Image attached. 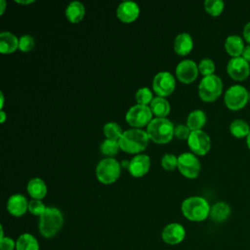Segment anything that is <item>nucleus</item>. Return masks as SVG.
Wrapping results in <instances>:
<instances>
[{
    "label": "nucleus",
    "mask_w": 250,
    "mask_h": 250,
    "mask_svg": "<svg viewBox=\"0 0 250 250\" xmlns=\"http://www.w3.org/2000/svg\"><path fill=\"white\" fill-rule=\"evenodd\" d=\"M244 47V41L238 35H229L225 41V49L227 53L232 58L241 57Z\"/></svg>",
    "instance_id": "19"
},
{
    "label": "nucleus",
    "mask_w": 250,
    "mask_h": 250,
    "mask_svg": "<svg viewBox=\"0 0 250 250\" xmlns=\"http://www.w3.org/2000/svg\"><path fill=\"white\" fill-rule=\"evenodd\" d=\"M198 72V65L192 60H183L176 66L177 78L184 83L194 81Z\"/></svg>",
    "instance_id": "13"
},
{
    "label": "nucleus",
    "mask_w": 250,
    "mask_h": 250,
    "mask_svg": "<svg viewBox=\"0 0 250 250\" xmlns=\"http://www.w3.org/2000/svg\"><path fill=\"white\" fill-rule=\"evenodd\" d=\"M6 8V1L5 0H0V15H3L4 11Z\"/></svg>",
    "instance_id": "40"
},
{
    "label": "nucleus",
    "mask_w": 250,
    "mask_h": 250,
    "mask_svg": "<svg viewBox=\"0 0 250 250\" xmlns=\"http://www.w3.org/2000/svg\"><path fill=\"white\" fill-rule=\"evenodd\" d=\"M184 216L192 222L204 221L210 215V205L201 196H189L186 198L181 206Z\"/></svg>",
    "instance_id": "2"
},
{
    "label": "nucleus",
    "mask_w": 250,
    "mask_h": 250,
    "mask_svg": "<svg viewBox=\"0 0 250 250\" xmlns=\"http://www.w3.org/2000/svg\"><path fill=\"white\" fill-rule=\"evenodd\" d=\"M246 144H247V146H248V148H249V150H250V133H249V135L246 137Z\"/></svg>",
    "instance_id": "45"
},
{
    "label": "nucleus",
    "mask_w": 250,
    "mask_h": 250,
    "mask_svg": "<svg viewBox=\"0 0 250 250\" xmlns=\"http://www.w3.org/2000/svg\"><path fill=\"white\" fill-rule=\"evenodd\" d=\"M243 38L250 45V21L247 22L243 27Z\"/></svg>",
    "instance_id": "38"
},
{
    "label": "nucleus",
    "mask_w": 250,
    "mask_h": 250,
    "mask_svg": "<svg viewBox=\"0 0 250 250\" xmlns=\"http://www.w3.org/2000/svg\"><path fill=\"white\" fill-rule=\"evenodd\" d=\"M46 208L47 207L40 199H31L28 202V211L35 216L40 217L45 212Z\"/></svg>",
    "instance_id": "35"
},
{
    "label": "nucleus",
    "mask_w": 250,
    "mask_h": 250,
    "mask_svg": "<svg viewBox=\"0 0 250 250\" xmlns=\"http://www.w3.org/2000/svg\"><path fill=\"white\" fill-rule=\"evenodd\" d=\"M229 131L235 138H244L249 135L250 127L245 120L234 119L229 125Z\"/></svg>",
    "instance_id": "27"
},
{
    "label": "nucleus",
    "mask_w": 250,
    "mask_h": 250,
    "mask_svg": "<svg viewBox=\"0 0 250 250\" xmlns=\"http://www.w3.org/2000/svg\"><path fill=\"white\" fill-rule=\"evenodd\" d=\"M19 48V38L10 31L0 33V51L3 54H10Z\"/></svg>",
    "instance_id": "20"
},
{
    "label": "nucleus",
    "mask_w": 250,
    "mask_h": 250,
    "mask_svg": "<svg viewBox=\"0 0 250 250\" xmlns=\"http://www.w3.org/2000/svg\"><path fill=\"white\" fill-rule=\"evenodd\" d=\"M16 243L11 237H3L0 239V250H14Z\"/></svg>",
    "instance_id": "37"
},
{
    "label": "nucleus",
    "mask_w": 250,
    "mask_h": 250,
    "mask_svg": "<svg viewBox=\"0 0 250 250\" xmlns=\"http://www.w3.org/2000/svg\"><path fill=\"white\" fill-rule=\"evenodd\" d=\"M186 236L185 228L178 223H171L164 227L161 232V237L167 244L175 245L184 240Z\"/></svg>",
    "instance_id": "14"
},
{
    "label": "nucleus",
    "mask_w": 250,
    "mask_h": 250,
    "mask_svg": "<svg viewBox=\"0 0 250 250\" xmlns=\"http://www.w3.org/2000/svg\"><path fill=\"white\" fill-rule=\"evenodd\" d=\"M161 166L165 170H174L178 167V157L172 153H165L161 157Z\"/></svg>",
    "instance_id": "34"
},
{
    "label": "nucleus",
    "mask_w": 250,
    "mask_h": 250,
    "mask_svg": "<svg viewBox=\"0 0 250 250\" xmlns=\"http://www.w3.org/2000/svg\"><path fill=\"white\" fill-rule=\"evenodd\" d=\"M227 71L233 80L243 81L250 74V64L242 57L231 58L227 64Z\"/></svg>",
    "instance_id": "12"
},
{
    "label": "nucleus",
    "mask_w": 250,
    "mask_h": 250,
    "mask_svg": "<svg viewBox=\"0 0 250 250\" xmlns=\"http://www.w3.org/2000/svg\"><path fill=\"white\" fill-rule=\"evenodd\" d=\"M34 46H35V40L33 36L29 34H24L19 38V49L21 51L28 52L32 50Z\"/></svg>",
    "instance_id": "33"
},
{
    "label": "nucleus",
    "mask_w": 250,
    "mask_h": 250,
    "mask_svg": "<svg viewBox=\"0 0 250 250\" xmlns=\"http://www.w3.org/2000/svg\"><path fill=\"white\" fill-rule=\"evenodd\" d=\"M241 57H242L244 60H246L248 62H250V45H247V46L244 47V50H243V52H242Z\"/></svg>",
    "instance_id": "39"
},
{
    "label": "nucleus",
    "mask_w": 250,
    "mask_h": 250,
    "mask_svg": "<svg viewBox=\"0 0 250 250\" xmlns=\"http://www.w3.org/2000/svg\"><path fill=\"white\" fill-rule=\"evenodd\" d=\"M121 172L119 162L113 157H106L99 161L96 167V175L100 182L111 184L115 182Z\"/></svg>",
    "instance_id": "6"
},
{
    "label": "nucleus",
    "mask_w": 250,
    "mask_h": 250,
    "mask_svg": "<svg viewBox=\"0 0 250 250\" xmlns=\"http://www.w3.org/2000/svg\"><path fill=\"white\" fill-rule=\"evenodd\" d=\"M17 3H20V4H30V3H33L34 0H27V1H21V0H16Z\"/></svg>",
    "instance_id": "42"
},
{
    "label": "nucleus",
    "mask_w": 250,
    "mask_h": 250,
    "mask_svg": "<svg viewBox=\"0 0 250 250\" xmlns=\"http://www.w3.org/2000/svg\"><path fill=\"white\" fill-rule=\"evenodd\" d=\"M193 47V41L190 34L187 32L179 33L174 40V50L178 55H188Z\"/></svg>",
    "instance_id": "18"
},
{
    "label": "nucleus",
    "mask_w": 250,
    "mask_h": 250,
    "mask_svg": "<svg viewBox=\"0 0 250 250\" xmlns=\"http://www.w3.org/2000/svg\"><path fill=\"white\" fill-rule=\"evenodd\" d=\"M230 207L228 203L224 202V201H219L216 202L210 209V217L213 221L218 222V223H222L224 221H226L229 215H230Z\"/></svg>",
    "instance_id": "23"
},
{
    "label": "nucleus",
    "mask_w": 250,
    "mask_h": 250,
    "mask_svg": "<svg viewBox=\"0 0 250 250\" xmlns=\"http://www.w3.org/2000/svg\"><path fill=\"white\" fill-rule=\"evenodd\" d=\"M152 100V92L147 87H142L136 92V101L139 104L148 105V104H150Z\"/></svg>",
    "instance_id": "31"
},
{
    "label": "nucleus",
    "mask_w": 250,
    "mask_h": 250,
    "mask_svg": "<svg viewBox=\"0 0 250 250\" xmlns=\"http://www.w3.org/2000/svg\"><path fill=\"white\" fill-rule=\"evenodd\" d=\"M129 164H130V161H128V160H123L122 161V166L127 168V169L129 168Z\"/></svg>",
    "instance_id": "44"
},
{
    "label": "nucleus",
    "mask_w": 250,
    "mask_h": 250,
    "mask_svg": "<svg viewBox=\"0 0 250 250\" xmlns=\"http://www.w3.org/2000/svg\"><path fill=\"white\" fill-rule=\"evenodd\" d=\"M250 93L241 85H232L225 93L224 101L228 108L230 110H238L243 108L249 102Z\"/></svg>",
    "instance_id": "7"
},
{
    "label": "nucleus",
    "mask_w": 250,
    "mask_h": 250,
    "mask_svg": "<svg viewBox=\"0 0 250 250\" xmlns=\"http://www.w3.org/2000/svg\"><path fill=\"white\" fill-rule=\"evenodd\" d=\"M223 91V81L216 75L204 76L198 85V94L204 102H214L217 100Z\"/></svg>",
    "instance_id": "5"
},
{
    "label": "nucleus",
    "mask_w": 250,
    "mask_h": 250,
    "mask_svg": "<svg viewBox=\"0 0 250 250\" xmlns=\"http://www.w3.org/2000/svg\"><path fill=\"white\" fill-rule=\"evenodd\" d=\"M176 81L172 73L169 71H159L152 80V88L159 97H167L175 89Z\"/></svg>",
    "instance_id": "10"
},
{
    "label": "nucleus",
    "mask_w": 250,
    "mask_h": 250,
    "mask_svg": "<svg viewBox=\"0 0 250 250\" xmlns=\"http://www.w3.org/2000/svg\"><path fill=\"white\" fill-rule=\"evenodd\" d=\"M16 250H39V243L32 234L22 233L16 241Z\"/></svg>",
    "instance_id": "26"
},
{
    "label": "nucleus",
    "mask_w": 250,
    "mask_h": 250,
    "mask_svg": "<svg viewBox=\"0 0 250 250\" xmlns=\"http://www.w3.org/2000/svg\"><path fill=\"white\" fill-rule=\"evenodd\" d=\"M178 168L187 178H196L200 172V162L192 152H183L178 156Z\"/></svg>",
    "instance_id": "9"
},
{
    "label": "nucleus",
    "mask_w": 250,
    "mask_h": 250,
    "mask_svg": "<svg viewBox=\"0 0 250 250\" xmlns=\"http://www.w3.org/2000/svg\"><path fill=\"white\" fill-rule=\"evenodd\" d=\"M190 132V129L188 127V125L185 124H179L174 129V135L181 140H188Z\"/></svg>",
    "instance_id": "36"
},
{
    "label": "nucleus",
    "mask_w": 250,
    "mask_h": 250,
    "mask_svg": "<svg viewBox=\"0 0 250 250\" xmlns=\"http://www.w3.org/2000/svg\"><path fill=\"white\" fill-rule=\"evenodd\" d=\"M7 209L11 215L21 217L25 214L26 210H28V202L22 194L16 193L9 197L7 201Z\"/></svg>",
    "instance_id": "17"
},
{
    "label": "nucleus",
    "mask_w": 250,
    "mask_h": 250,
    "mask_svg": "<svg viewBox=\"0 0 250 250\" xmlns=\"http://www.w3.org/2000/svg\"><path fill=\"white\" fill-rule=\"evenodd\" d=\"M174 125L165 117L153 118L146 127L148 138L156 144H166L174 136Z\"/></svg>",
    "instance_id": "4"
},
{
    "label": "nucleus",
    "mask_w": 250,
    "mask_h": 250,
    "mask_svg": "<svg viewBox=\"0 0 250 250\" xmlns=\"http://www.w3.org/2000/svg\"><path fill=\"white\" fill-rule=\"evenodd\" d=\"M100 148H101L102 153H104V155L112 156V155H114V154H116V153L118 152L120 146H119L118 141L105 139V140L101 144Z\"/></svg>",
    "instance_id": "30"
},
{
    "label": "nucleus",
    "mask_w": 250,
    "mask_h": 250,
    "mask_svg": "<svg viewBox=\"0 0 250 250\" xmlns=\"http://www.w3.org/2000/svg\"><path fill=\"white\" fill-rule=\"evenodd\" d=\"M104 134L106 137V139L109 140H114V141H119L120 137L123 134V131L121 129V127L119 126V124H117L116 122H106L104 125Z\"/></svg>",
    "instance_id": "28"
},
{
    "label": "nucleus",
    "mask_w": 250,
    "mask_h": 250,
    "mask_svg": "<svg viewBox=\"0 0 250 250\" xmlns=\"http://www.w3.org/2000/svg\"><path fill=\"white\" fill-rule=\"evenodd\" d=\"M63 217L62 212L56 207H47L45 212L39 219V231L46 237L51 238L55 236L62 228Z\"/></svg>",
    "instance_id": "3"
},
{
    "label": "nucleus",
    "mask_w": 250,
    "mask_h": 250,
    "mask_svg": "<svg viewBox=\"0 0 250 250\" xmlns=\"http://www.w3.org/2000/svg\"><path fill=\"white\" fill-rule=\"evenodd\" d=\"M85 15V7L80 1H71L65 8V16L72 23H77L83 20Z\"/></svg>",
    "instance_id": "21"
},
{
    "label": "nucleus",
    "mask_w": 250,
    "mask_h": 250,
    "mask_svg": "<svg viewBox=\"0 0 250 250\" xmlns=\"http://www.w3.org/2000/svg\"><path fill=\"white\" fill-rule=\"evenodd\" d=\"M27 191L33 199H42L47 193V186L40 178H32L27 183Z\"/></svg>",
    "instance_id": "22"
},
{
    "label": "nucleus",
    "mask_w": 250,
    "mask_h": 250,
    "mask_svg": "<svg viewBox=\"0 0 250 250\" xmlns=\"http://www.w3.org/2000/svg\"><path fill=\"white\" fill-rule=\"evenodd\" d=\"M148 135L140 128H132L123 132L118 143L123 151L128 153H139L146 147Z\"/></svg>",
    "instance_id": "1"
},
{
    "label": "nucleus",
    "mask_w": 250,
    "mask_h": 250,
    "mask_svg": "<svg viewBox=\"0 0 250 250\" xmlns=\"http://www.w3.org/2000/svg\"><path fill=\"white\" fill-rule=\"evenodd\" d=\"M139 14V5L131 0L121 2L116 9V16L123 22H131L135 21L138 18Z\"/></svg>",
    "instance_id": "15"
},
{
    "label": "nucleus",
    "mask_w": 250,
    "mask_h": 250,
    "mask_svg": "<svg viewBox=\"0 0 250 250\" xmlns=\"http://www.w3.org/2000/svg\"><path fill=\"white\" fill-rule=\"evenodd\" d=\"M0 97H1V102H0V107H1V110L3 109V105H4V94L1 92L0 93Z\"/></svg>",
    "instance_id": "43"
},
{
    "label": "nucleus",
    "mask_w": 250,
    "mask_h": 250,
    "mask_svg": "<svg viewBox=\"0 0 250 250\" xmlns=\"http://www.w3.org/2000/svg\"><path fill=\"white\" fill-rule=\"evenodd\" d=\"M206 123V114L201 109H194L188 115L187 125L190 131L201 130Z\"/></svg>",
    "instance_id": "24"
},
{
    "label": "nucleus",
    "mask_w": 250,
    "mask_h": 250,
    "mask_svg": "<svg viewBox=\"0 0 250 250\" xmlns=\"http://www.w3.org/2000/svg\"><path fill=\"white\" fill-rule=\"evenodd\" d=\"M188 145L192 153L205 155L211 147L210 137L202 130L191 131L188 138Z\"/></svg>",
    "instance_id": "11"
},
{
    "label": "nucleus",
    "mask_w": 250,
    "mask_h": 250,
    "mask_svg": "<svg viewBox=\"0 0 250 250\" xmlns=\"http://www.w3.org/2000/svg\"><path fill=\"white\" fill-rule=\"evenodd\" d=\"M225 7V3L222 0H206L204 2L205 11L213 17L219 16Z\"/></svg>",
    "instance_id": "29"
},
{
    "label": "nucleus",
    "mask_w": 250,
    "mask_h": 250,
    "mask_svg": "<svg viewBox=\"0 0 250 250\" xmlns=\"http://www.w3.org/2000/svg\"><path fill=\"white\" fill-rule=\"evenodd\" d=\"M149 107L152 111V114L156 115L157 117H165L170 112V104L168 101L163 97H155L151 101Z\"/></svg>",
    "instance_id": "25"
},
{
    "label": "nucleus",
    "mask_w": 250,
    "mask_h": 250,
    "mask_svg": "<svg viewBox=\"0 0 250 250\" xmlns=\"http://www.w3.org/2000/svg\"><path fill=\"white\" fill-rule=\"evenodd\" d=\"M150 167V159L146 154H137L130 160L128 171L134 177L146 175Z\"/></svg>",
    "instance_id": "16"
},
{
    "label": "nucleus",
    "mask_w": 250,
    "mask_h": 250,
    "mask_svg": "<svg viewBox=\"0 0 250 250\" xmlns=\"http://www.w3.org/2000/svg\"><path fill=\"white\" fill-rule=\"evenodd\" d=\"M5 120H6V113H5V111L2 109V110L0 111V121L3 123Z\"/></svg>",
    "instance_id": "41"
},
{
    "label": "nucleus",
    "mask_w": 250,
    "mask_h": 250,
    "mask_svg": "<svg viewBox=\"0 0 250 250\" xmlns=\"http://www.w3.org/2000/svg\"><path fill=\"white\" fill-rule=\"evenodd\" d=\"M198 70L204 76L212 75L215 71V63L211 59L204 58L198 63Z\"/></svg>",
    "instance_id": "32"
},
{
    "label": "nucleus",
    "mask_w": 250,
    "mask_h": 250,
    "mask_svg": "<svg viewBox=\"0 0 250 250\" xmlns=\"http://www.w3.org/2000/svg\"><path fill=\"white\" fill-rule=\"evenodd\" d=\"M152 111L148 105L135 104L126 112L125 119L129 125L135 128H141L147 125L152 119Z\"/></svg>",
    "instance_id": "8"
}]
</instances>
